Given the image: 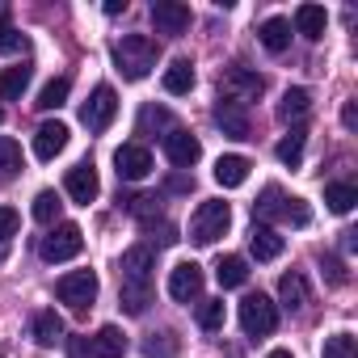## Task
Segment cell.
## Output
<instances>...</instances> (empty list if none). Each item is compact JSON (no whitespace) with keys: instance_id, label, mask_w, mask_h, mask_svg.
Wrapping results in <instances>:
<instances>
[{"instance_id":"cell-22","label":"cell","mask_w":358,"mask_h":358,"mask_svg":"<svg viewBox=\"0 0 358 358\" xmlns=\"http://www.w3.org/2000/svg\"><path fill=\"white\" fill-rule=\"evenodd\" d=\"M215 278H220V287H224V291L245 287V282H249V262H245V257H236V253H228V257H220Z\"/></svg>"},{"instance_id":"cell-14","label":"cell","mask_w":358,"mask_h":358,"mask_svg":"<svg viewBox=\"0 0 358 358\" xmlns=\"http://www.w3.org/2000/svg\"><path fill=\"white\" fill-rule=\"evenodd\" d=\"M68 148V127L55 118V122H43L38 131H34V156L38 160H55L59 152Z\"/></svg>"},{"instance_id":"cell-10","label":"cell","mask_w":358,"mask_h":358,"mask_svg":"<svg viewBox=\"0 0 358 358\" xmlns=\"http://www.w3.org/2000/svg\"><path fill=\"white\" fill-rule=\"evenodd\" d=\"M164 156H169L177 169H190V164H199L203 143H199V135H190V131H182V127H169V131H164Z\"/></svg>"},{"instance_id":"cell-13","label":"cell","mask_w":358,"mask_h":358,"mask_svg":"<svg viewBox=\"0 0 358 358\" xmlns=\"http://www.w3.org/2000/svg\"><path fill=\"white\" fill-rule=\"evenodd\" d=\"M85 350H89V358H122L127 354V337H122L118 324H101L89 337V345H76V354H85Z\"/></svg>"},{"instance_id":"cell-7","label":"cell","mask_w":358,"mask_h":358,"mask_svg":"<svg viewBox=\"0 0 358 358\" xmlns=\"http://www.w3.org/2000/svg\"><path fill=\"white\" fill-rule=\"evenodd\" d=\"M152 26L156 34H186L190 30V5H182V0H152Z\"/></svg>"},{"instance_id":"cell-9","label":"cell","mask_w":358,"mask_h":358,"mask_svg":"<svg viewBox=\"0 0 358 358\" xmlns=\"http://www.w3.org/2000/svg\"><path fill=\"white\" fill-rule=\"evenodd\" d=\"M224 89H228L232 101H257V97L266 93V76H257V72L245 68V64H232V68L224 72Z\"/></svg>"},{"instance_id":"cell-32","label":"cell","mask_w":358,"mask_h":358,"mask_svg":"<svg viewBox=\"0 0 358 358\" xmlns=\"http://www.w3.org/2000/svg\"><path fill=\"white\" fill-rule=\"evenodd\" d=\"M59 207H64V203H59V194H55V190H38L30 211H34V220H38V224H55V220H59Z\"/></svg>"},{"instance_id":"cell-30","label":"cell","mask_w":358,"mask_h":358,"mask_svg":"<svg viewBox=\"0 0 358 358\" xmlns=\"http://www.w3.org/2000/svg\"><path fill=\"white\" fill-rule=\"evenodd\" d=\"M68 89H72V80H68V76H55V80L43 85V93H38L34 106H38V110H59V106L68 101Z\"/></svg>"},{"instance_id":"cell-11","label":"cell","mask_w":358,"mask_h":358,"mask_svg":"<svg viewBox=\"0 0 358 358\" xmlns=\"http://www.w3.org/2000/svg\"><path fill=\"white\" fill-rule=\"evenodd\" d=\"M169 295H173L177 303L199 299V295H203V266H194V262L173 266V270H169Z\"/></svg>"},{"instance_id":"cell-36","label":"cell","mask_w":358,"mask_h":358,"mask_svg":"<svg viewBox=\"0 0 358 358\" xmlns=\"http://www.w3.org/2000/svg\"><path fill=\"white\" fill-rule=\"evenodd\" d=\"M282 199H287V194H282L278 186H266V190H262V199L253 203V215H257V220H274V215L282 211Z\"/></svg>"},{"instance_id":"cell-40","label":"cell","mask_w":358,"mask_h":358,"mask_svg":"<svg viewBox=\"0 0 358 358\" xmlns=\"http://www.w3.org/2000/svg\"><path fill=\"white\" fill-rule=\"evenodd\" d=\"M320 270H324V278H329L333 287H341V282H345V266H341L337 257H320Z\"/></svg>"},{"instance_id":"cell-24","label":"cell","mask_w":358,"mask_h":358,"mask_svg":"<svg viewBox=\"0 0 358 358\" xmlns=\"http://www.w3.org/2000/svg\"><path fill=\"white\" fill-rule=\"evenodd\" d=\"M303 143H308V127H291V131L278 139L274 152H278V160H282L287 169H295V164L303 160Z\"/></svg>"},{"instance_id":"cell-35","label":"cell","mask_w":358,"mask_h":358,"mask_svg":"<svg viewBox=\"0 0 358 358\" xmlns=\"http://www.w3.org/2000/svg\"><path fill=\"white\" fill-rule=\"evenodd\" d=\"M17 228H22V215L13 207H0V262L9 257V241L17 236Z\"/></svg>"},{"instance_id":"cell-8","label":"cell","mask_w":358,"mask_h":358,"mask_svg":"<svg viewBox=\"0 0 358 358\" xmlns=\"http://www.w3.org/2000/svg\"><path fill=\"white\" fill-rule=\"evenodd\" d=\"M114 173H118V182H143L152 173V152L143 143H122L114 152Z\"/></svg>"},{"instance_id":"cell-25","label":"cell","mask_w":358,"mask_h":358,"mask_svg":"<svg viewBox=\"0 0 358 358\" xmlns=\"http://www.w3.org/2000/svg\"><path fill=\"white\" fill-rule=\"evenodd\" d=\"M308 110H312V93H308V89H299V85H295V89H287V93H282V101H278V118H282V122H291V118L299 122Z\"/></svg>"},{"instance_id":"cell-15","label":"cell","mask_w":358,"mask_h":358,"mask_svg":"<svg viewBox=\"0 0 358 358\" xmlns=\"http://www.w3.org/2000/svg\"><path fill=\"white\" fill-rule=\"evenodd\" d=\"M152 266H156L152 245L127 249V253H122V282H152Z\"/></svg>"},{"instance_id":"cell-3","label":"cell","mask_w":358,"mask_h":358,"mask_svg":"<svg viewBox=\"0 0 358 358\" xmlns=\"http://www.w3.org/2000/svg\"><path fill=\"white\" fill-rule=\"evenodd\" d=\"M241 329H245V337H270L278 329L274 299H266L262 291L257 295H245V303H241Z\"/></svg>"},{"instance_id":"cell-31","label":"cell","mask_w":358,"mask_h":358,"mask_svg":"<svg viewBox=\"0 0 358 358\" xmlns=\"http://www.w3.org/2000/svg\"><path fill=\"white\" fill-rule=\"evenodd\" d=\"M122 308L131 312V316H139L148 303H152V282H122Z\"/></svg>"},{"instance_id":"cell-23","label":"cell","mask_w":358,"mask_h":358,"mask_svg":"<svg viewBox=\"0 0 358 358\" xmlns=\"http://www.w3.org/2000/svg\"><path fill=\"white\" fill-rule=\"evenodd\" d=\"M26 89H30V68H26V64L0 72V101H22Z\"/></svg>"},{"instance_id":"cell-12","label":"cell","mask_w":358,"mask_h":358,"mask_svg":"<svg viewBox=\"0 0 358 358\" xmlns=\"http://www.w3.org/2000/svg\"><path fill=\"white\" fill-rule=\"evenodd\" d=\"M64 190H68V199L72 203H80V207H89L93 199H97V190H101V182H97V169L85 160V164H76V169H68V177H64Z\"/></svg>"},{"instance_id":"cell-16","label":"cell","mask_w":358,"mask_h":358,"mask_svg":"<svg viewBox=\"0 0 358 358\" xmlns=\"http://www.w3.org/2000/svg\"><path fill=\"white\" fill-rule=\"evenodd\" d=\"M249 156H241V152H228V156H220L215 160V182L224 186V190H236V186H245L249 182Z\"/></svg>"},{"instance_id":"cell-19","label":"cell","mask_w":358,"mask_h":358,"mask_svg":"<svg viewBox=\"0 0 358 358\" xmlns=\"http://www.w3.org/2000/svg\"><path fill=\"white\" fill-rule=\"evenodd\" d=\"M282 236L270 228V224H253V236H249V253L257 257V262H274L278 253H282Z\"/></svg>"},{"instance_id":"cell-20","label":"cell","mask_w":358,"mask_h":358,"mask_svg":"<svg viewBox=\"0 0 358 358\" xmlns=\"http://www.w3.org/2000/svg\"><path fill=\"white\" fill-rule=\"evenodd\" d=\"M257 38H262V47H266L270 55H282V51L291 47V22H287V17H266L262 30H257Z\"/></svg>"},{"instance_id":"cell-41","label":"cell","mask_w":358,"mask_h":358,"mask_svg":"<svg viewBox=\"0 0 358 358\" xmlns=\"http://www.w3.org/2000/svg\"><path fill=\"white\" fill-rule=\"evenodd\" d=\"M152 122H156V127H169V114H164V110H152V106H148V110L139 114V131H148Z\"/></svg>"},{"instance_id":"cell-27","label":"cell","mask_w":358,"mask_h":358,"mask_svg":"<svg viewBox=\"0 0 358 358\" xmlns=\"http://www.w3.org/2000/svg\"><path fill=\"white\" fill-rule=\"evenodd\" d=\"M64 337V320L55 316V308H43L38 316H34V341L38 345H55Z\"/></svg>"},{"instance_id":"cell-2","label":"cell","mask_w":358,"mask_h":358,"mask_svg":"<svg viewBox=\"0 0 358 358\" xmlns=\"http://www.w3.org/2000/svg\"><path fill=\"white\" fill-rule=\"evenodd\" d=\"M228 224H232V207H228L224 199H207V203H199V211L190 215V241H194V245H215V241L228 232Z\"/></svg>"},{"instance_id":"cell-6","label":"cell","mask_w":358,"mask_h":358,"mask_svg":"<svg viewBox=\"0 0 358 358\" xmlns=\"http://www.w3.org/2000/svg\"><path fill=\"white\" fill-rule=\"evenodd\" d=\"M114 114H118V97H114L110 85H97V89L89 93V101L80 106V122H85L89 131H106V127L114 122Z\"/></svg>"},{"instance_id":"cell-37","label":"cell","mask_w":358,"mask_h":358,"mask_svg":"<svg viewBox=\"0 0 358 358\" xmlns=\"http://www.w3.org/2000/svg\"><path fill=\"white\" fill-rule=\"evenodd\" d=\"M291 228H308L312 224V207L303 203V199H282V211H278Z\"/></svg>"},{"instance_id":"cell-28","label":"cell","mask_w":358,"mask_h":358,"mask_svg":"<svg viewBox=\"0 0 358 358\" xmlns=\"http://www.w3.org/2000/svg\"><path fill=\"white\" fill-rule=\"evenodd\" d=\"M17 173H22V143L0 135V182H13Z\"/></svg>"},{"instance_id":"cell-33","label":"cell","mask_w":358,"mask_h":358,"mask_svg":"<svg viewBox=\"0 0 358 358\" xmlns=\"http://www.w3.org/2000/svg\"><path fill=\"white\" fill-rule=\"evenodd\" d=\"M320 354L324 358H358V337L354 333H333V337H324Z\"/></svg>"},{"instance_id":"cell-29","label":"cell","mask_w":358,"mask_h":358,"mask_svg":"<svg viewBox=\"0 0 358 358\" xmlns=\"http://www.w3.org/2000/svg\"><path fill=\"white\" fill-rule=\"evenodd\" d=\"M324 203H329V211H333V215H345V211H354L358 190H354L350 182H333V186H324Z\"/></svg>"},{"instance_id":"cell-39","label":"cell","mask_w":358,"mask_h":358,"mask_svg":"<svg viewBox=\"0 0 358 358\" xmlns=\"http://www.w3.org/2000/svg\"><path fill=\"white\" fill-rule=\"evenodd\" d=\"M30 43H26V34L22 30H0V51H9V55H17V51H26Z\"/></svg>"},{"instance_id":"cell-18","label":"cell","mask_w":358,"mask_h":358,"mask_svg":"<svg viewBox=\"0 0 358 358\" xmlns=\"http://www.w3.org/2000/svg\"><path fill=\"white\" fill-rule=\"evenodd\" d=\"M295 30H299L308 43H320L324 30H329V13H324L320 5H299V9H295Z\"/></svg>"},{"instance_id":"cell-34","label":"cell","mask_w":358,"mask_h":358,"mask_svg":"<svg viewBox=\"0 0 358 358\" xmlns=\"http://www.w3.org/2000/svg\"><path fill=\"white\" fill-rule=\"evenodd\" d=\"M177 350H182V341H177L173 333H152V337L143 341V354H148V358H173Z\"/></svg>"},{"instance_id":"cell-42","label":"cell","mask_w":358,"mask_h":358,"mask_svg":"<svg viewBox=\"0 0 358 358\" xmlns=\"http://www.w3.org/2000/svg\"><path fill=\"white\" fill-rule=\"evenodd\" d=\"M341 127H345V131H354V127H358V106H354V101H345V106H341Z\"/></svg>"},{"instance_id":"cell-5","label":"cell","mask_w":358,"mask_h":358,"mask_svg":"<svg viewBox=\"0 0 358 358\" xmlns=\"http://www.w3.org/2000/svg\"><path fill=\"white\" fill-rule=\"evenodd\" d=\"M55 295H59V303L85 312V308H93V299H97V274H93V270H72V274H64V278L55 282Z\"/></svg>"},{"instance_id":"cell-46","label":"cell","mask_w":358,"mask_h":358,"mask_svg":"<svg viewBox=\"0 0 358 358\" xmlns=\"http://www.w3.org/2000/svg\"><path fill=\"white\" fill-rule=\"evenodd\" d=\"M0 118H5V110H0Z\"/></svg>"},{"instance_id":"cell-38","label":"cell","mask_w":358,"mask_h":358,"mask_svg":"<svg viewBox=\"0 0 358 358\" xmlns=\"http://www.w3.org/2000/svg\"><path fill=\"white\" fill-rule=\"evenodd\" d=\"M199 324H203L207 333L224 329V299H203V303H199Z\"/></svg>"},{"instance_id":"cell-1","label":"cell","mask_w":358,"mask_h":358,"mask_svg":"<svg viewBox=\"0 0 358 358\" xmlns=\"http://www.w3.org/2000/svg\"><path fill=\"white\" fill-rule=\"evenodd\" d=\"M114 64L127 80H143L156 68V38L148 34H122V43H114Z\"/></svg>"},{"instance_id":"cell-17","label":"cell","mask_w":358,"mask_h":358,"mask_svg":"<svg viewBox=\"0 0 358 358\" xmlns=\"http://www.w3.org/2000/svg\"><path fill=\"white\" fill-rule=\"evenodd\" d=\"M215 122L224 127V135H232V139H249V114H245V106L241 101H224L220 97V106H215Z\"/></svg>"},{"instance_id":"cell-21","label":"cell","mask_w":358,"mask_h":358,"mask_svg":"<svg viewBox=\"0 0 358 358\" xmlns=\"http://www.w3.org/2000/svg\"><path fill=\"white\" fill-rule=\"evenodd\" d=\"M190 89H194V64L190 59H173L164 68V93L169 97H186Z\"/></svg>"},{"instance_id":"cell-44","label":"cell","mask_w":358,"mask_h":358,"mask_svg":"<svg viewBox=\"0 0 358 358\" xmlns=\"http://www.w3.org/2000/svg\"><path fill=\"white\" fill-rule=\"evenodd\" d=\"M118 13H127V0H106V17H118Z\"/></svg>"},{"instance_id":"cell-43","label":"cell","mask_w":358,"mask_h":358,"mask_svg":"<svg viewBox=\"0 0 358 358\" xmlns=\"http://www.w3.org/2000/svg\"><path fill=\"white\" fill-rule=\"evenodd\" d=\"M148 232H156V224H152V220H148ZM173 241H177V236H173V228H169V224H160V245H173Z\"/></svg>"},{"instance_id":"cell-26","label":"cell","mask_w":358,"mask_h":358,"mask_svg":"<svg viewBox=\"0 0 358 358\" xmlns=\"http://www.w3.org/2000/svg\"><path fill=\"white\" fill-rule=\"evenodd\" d=\"M278 299H282V308H291V312H299L303 303H308V282H303V274H282V282H278Z\"/></svg>"},{"instance_id":"cell-45","label":"cell","mask_w":358,"mask_h":358,"mask_svg":"<svg viewBox=\"0 0 358 358\" xmlns=\"http://www.w3.org/2000/svg\"><path fill=\"white\" fill-rule=\"evenodd\" d=\"M266 358H295V354H291V350H270Z\"/></svg>"},{"instance_id":"cell-4","label":"cell","mask_w":358,"mask_h":358,"mask_svg":"<svg viewBox=\"0 0 358 358\" xmlns=\"http://www.w3.org/2000/svg\"><path fill=\"white\" fill-rule=\"evenodd\" d=\"M80 249H85V232H80L76 224H59L55 232H47V236H43V245H38V257L55 266V262H72Z\"/></svg>"}]
</instances>
